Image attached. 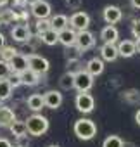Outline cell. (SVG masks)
Listing matches in <instances>:
<instances>
[{"label": "cell", "instance_id": "37", "mask_svg": "<svg viewBox=\"0 0 140 147\" xmlns=\"http://www.w3.org/2000/svg\"><path fill=\"white\" fill-rule=\"evenodd\" d=\"M0 147H12L9 138H0Z\"/></svg>", "mask_w": 140, "mask_h": 147}, {"label": "cell", "instance_id": "5", "mask_svg": "<svg viewBox=\"0 0 140 147\" xmlns=\"http://www.w3.org/2000/svg\"><path fill=\"white\" fill-rule=\"evenodd\" d=\"M88 26H90V16L85 11H78V12H75L71 18H69V28L75 30L76 33L87 31Z\"/></svg>", "mask_w": 140, "mask_h": 147}, {"label": "cell", "instance_id": "30", "mask_svg": "<svg viewBox=\"0 0 140 147\" xmlns=\"http://www.w3.org/2000/svg\"><path fill=\"white\" fill-rule=\"evenodd\" d=\"M35 30H36V35H42V33L52 30V26H50V19H36V23H35Z\"/></svg>", "mask_w": 140, "mask_h": 147}, {"label": "cell", "instance_id": "36", "mask_svg": "<svg viewBox=\"0 0 140 147\" xmlns=\"http://www.w3.org/2000/svg\"><path fill=\"white\" fill-rule=\"evenodd\" d=\"M64 4L69 7V9H80L81 7V0H64Z\"/></svg>", "mask_w": 140, "mask_h": 147}, {"label": "cell", "instance_id": "34", "mask_svg": "<svg viewBox=\"0 0 140 147\" xmlns=\"http://www.w3.org/2000/svg\"><path fill=\"white\" fill-rule=\"evenodd\" d=\"M7 82H9V85L12 87V90L23 85V83H21V75H16V73H11L9 78H7Z\"/></svg>", "mask_w": 140, "mask_h": 147}, {"label": "cell", "instance_id": "33", "mask_svg": "<svg viewBox=\"0 0 140 147\" xmlns=\"http://www.w3.org/2000/svg\"><path fill=\"white\" fill-rule=\"evenodd\" d=\"M9 75H11V66H9V62H5V61L0 59V80L9 78Z\"/></svg>", "mask_w": 140, "mask_h": 147}, {"label": "cell", "instance_id": "42", "mask_svg": "<svg viewBox=\"0 0 140 147\" xmlns=\"http://www.w3.org/2000/svg\"><path fill=\"white\" fill-rule=\"evenodd\" d=\"M135 49H137V52L140 54V38H135Z\"/></svg>", "mask_w": 140, "mask_h": 147}, {"label": "cell", "instance_id": "39", "mask_svg": "<svg viewBox=\"0 0 140 147\" xmlns=\"http://www.w3.org/2000/svg\"><path fill=\"white\" fill-rule=\"evenodd\" d=\"M5 45H7V43H5V36H4L2 33H0V50H2Z\"/></svg>", "mask_w": 140, "mask_h": 147}, {"label": "cell", "instance_id": "29", "mask_svg": "<svg viewBox=\"0 0 140 147\" xmlns=\"http://www.w3.org/2000/svg\"><path fill=\"white\" fill-rule=\"evenodd\" d=\"M123 138L118 137V135H109L104 142H102V147H123Z\"/></svg>", "mask_w": 140, "mask_h": 147}, {"label": "cell", "instance_id": "7", "mask_svg": "<svg viewBox=\"0 0 140 147\" xmlns=\"http://www.w3.org/2000/svg\"><path fill=\"white\" fill-rule=\"evenodd\" d=\"M83 54H85V50H90L94 45H95V35L92 33V31H80V33H76V43H75Z\"/></svg>", "mask_w": 140, "mask_h": 147}, {"label": "cell", "instance_id": "31", "mask_svg": "<svg viewBox=\"0 0 140 147\" xmlns=\"http://www.w3.org/2000/svg\"><path fill=\"white\" fill-rule=\"evenodd\" d=\"M18 52H19V54H23V55H26V57H30V55H33V54L36 52V45H35L33 42L21 43V49H19Z\"/></svg>", "mask_w": 140, "mask_h": 147}, {"label": "cell", "instance_id": "43", "mask_svg": "<svg viewBox=\"0 0 140 147\" xmlns=\"http://www.w3.org/2000/svg\"><path fill=\"white\" fill-rule=\"evenodd\" d=\"M123 147H137L133 142H123Z\"/></svg>", "mask_w": 140, "mask_h": 147}, {"label": "cell", "instance_id": "24", "mask_svg": "<svg viewBox=\"0 0 140 147\" xmlns=\"http://www.w3.org/2000/svg\"><path fill=\"white\" fill-rule=\"evenodd\" d=\"M81 54H83V52H81L76 45L66 47V50H64V55H66L67 62H78V61H80V57H81Z\"/></svg>", "mask_w": 140, "mask_h": 147}, {"label": "cell", "instance_id": "11", "mask_svg": "<svg viewBox=\"0 0 140 147\" xmlns=\"http://www.w3.org/2000/svg\"><path fill=\"white\" fill-rule=\"evenodd\" d=\"M42 95H43L45 107H48V109H57V107H61V104H62V100H64V97H62V94H61L59 90H47V92L42 94Z\"/></svg>", "mask_w": 140, "mask_h": 147}, {"label": "cell", "instance_id": "10", "mask_svg": "<svg viewBox=\"0 0 140 147\" xmlns=\"http://www.w3.org/2000/svg\"><path fill=\"white\" fill-rule=\"evenodd\" d=\"M31 14L36 19H50L52 16V5L47 2V0H40L35 5H31Z\"/></svg>", "mask_w": 140, "mask_h": 147}, {"label": "cell", "instance_id": "22", "mask_svg": "<svg viewBox=\"0 0 140 147\" xmlns=\"http://www.w3.org/2000/svg\"><path fill=\"white\" fill-rule=\"evenodd\" d=\"M59 87H61V90L75 88V73L73 71H66L64 75L59 78Z\"/></svg>", "mask_w": 140, "mask_h": 147}, {"label": "cell", "instance_id": "21", "mask_svg": "<svg viewBox=\"0 0 140 147\" xmlns=\"http://www.w3.org/2000/svg\"><path fill=\"white\" fill-rule=\"evenodd\" d=\"M40 80H42V76L33 73L31 69H26L24 73H21V83L26 85V87H35V85L40 83Z\"/></svg>", "mask_w": 140, "mask_h": 147}, {"label": "cell", "instance_id": "40", "mask_svg": "<svg viewBox=\"0 0 140 147\" xmlns=\"http://www.w3.org/2000/svg\"><path fill=\"white\" fill-rule=\"evenodd\" d=\"M135 123H137V125L140 126V109H138V111L135 113Z\"/></svg>", "mask_w": 140, "mask_h": 147}, {"label": "cell", "instance_id": "41", "mask_svg": "<svg viewBox=\"0 0 140 147\" xmlns=\"http://www.w3.org/2000/svg\"><path fill=\"white\" fill-rule=\"evenodd\" d=\"M36 2H40V0H24V4H26V5H30V7H31V5H35Z\"/></svg>", "mask_w": 140, "mask_h": 147}, {"label": "cell", "instance_id": "25", "mask_svg": "<svg viewBox=\"0 0 140 147\" xmlns=\"http://www.w3.org/2000/svg\"><path fill=\"white\" fill-rule=\"evenodd\" d=\"M11 97H12V87L9 85L7 78L5 80H0V104L9 100Z\"/></svg>", "mask_w": 140, "mask_h": 147}, {"label": "cell", "instance_id": "15", "mask_svg": "<svg viewBox=\"0 0 140 147\" xmlns=\"http://www.w3.org/2000/svg\"><path fill=\"white\" fill-rule=\"evenodd\" d=\"M16 113L14 109H11L9 106H4V104H0V126H11L14 121H16Z\"/></svg>", "mask_w": 140, "mask_h": 147}, {"label": "cell", "instance_id": "45", "mask_svg": "<svg viewBox=\"0 0 140 147\" xmlns=\"http://www.w3.org/2000/svg\"><path fill=\"white\" fill-rule=\"evenodd\" d=\"M48 147H59V145H48Z\"/></svg>", "mask_w": 140, "mask_h": 147}, {"label": "cell", "instance_id": "32", "mask_svg": "<svg viewBox=\"0 0 140 147\" xmlns=\"http://www.w3.org/2000/svg\"><path fill=\"white\" fill-rule=\"evenodd\" d=\"M14 21V12L12 9H4L0 11V26L2 24H11Z\"/></svg>", "mask_w": 140, "mask_h": 147}, {"label": "cell", "instance_id": "19", "mask_svg": "<svg viewBox=\"0 0 140 147\" xmlns=\"http://www.w3.org/2000/svg\"><path fill=\"white\" fill-rule=\"evenodd\" d=\"M57 38H59V43H62L64 47H71L76 43V31L71 28H66L57 33Z\"/></svg>", "mask_w": 140, "mask_h": 147}, {"label": "cell", "instance_id": "8", "mask_svg": "<svg viewBox=\"0 0 140 147\" xmlns=\"http://www.w3.org/2000/svg\"><path fill=\"white\" fill-rule=\"evenodd\" d=\"M102 18L107 24L114 26L116 23H119L123 19V11L118 7V5H106L104 11H102Z\"/></svg>", "mask_w": 140, "mask_h": 147}, {"label": "cell", "instance_id": "16", "mask_svg": "<svg viewBox=\"0 0 140 147\" xmlns=\"http://www.w3.org/2000/svg\"><path fill=\"white\" fill-rule=\"evenodd\" d=\"M118 38H119V31H118L116 26L107 24V26L102 28V31H100V40H102L104 43H116Z\"/></svg>", "mask_w": 140, "mask_h": 147}, {"label": "cell", "instance_id": "20", "mask_svg": "<svg viewBox=\"0 0 140 147\" xmlns=\"http://www.w3.org/2000/svg\"><path fill=\"white\" fill-rule=\"evenodd\" d=\"M50 26H52L54 31L59 33V31L69 28V18H67L66 14H55V16L50 18Z\"/></svg>", "mask_w": 140, "mask_h": 147}, {"label": "cell", "instance_id": "38", "mask_svg": "<svg viewBox=\"0 0 140 147\" xmlns=\"http://www.w3.org/2000/svg\"><path fill=\"white\" fill-rule=\"evenodd\" d=\"M130 4H131V7H133V9L140 11V0H130Z\"/></svg>", "mask_w": 140, "mask_h": 147}, {"label": "cell", "instance_id": "14", "mask_svg": "<svg viewBox=\"0 0 140 147\" xmlns=\"http://www.w3.org/2000/svg\"><path fill=\"white\" fill-rule=\"evenodd\" d=\"M104 61L100 59V57H92L87 64H85V71L88 73V75L90 76H99V75H102V73H104Z\"/></svg>", "mask_w": 140, "mask_h": 147}, {"label": "cell", "instance_id": "18", "mask_svg": "<svg viewBox=\"0 0 140 147\" xmlns=\"http://www.w3.org/2000/svg\"><path fill=\"white\" fill-rule=\"evenodd\" d=\"M26 106L30 111H33V114L40 113L43 107H45V102H43V95L42 94H31L28 99H26Z\"/></svg>", "mask_w": 140, "mask_h": 147}, {"label": "cell", "instance_id": "35", "mask_svg": "<svg viewBox=\"0 0 140 147\" xmlns=\"http://www.w3.org/2000/svg\"><path fill=\"white\" fill-rule=\"evenodd\" d=\"M131 35H133V38H140V18L133 19V23H131Z\"/></svg>", "mask_w": 140, "mask_h": 147}, {"label": "cell", "instance_id": "17", "mask_svg": "<svg viewBox=\"0 0 140 147\" xmlns=\"http://www.w3.org/2000/svg\"><path fill=\"white\" fill-rule=\"evenodd\" d=\"M118 54L121 57H133L137 54V49H135V40H121L118 43Z\"/></svg>", "mask_w": 140, "mask_h": 147}, {"label": "cell", "instance_id": "13", "mask_svg": "<svg viewBox=\"0 0 140 147\" xmlns=\"http://www.w3.org/2000/svg\"><path fill=\"white\" fill-rule=\"evenodd\" d=\"M119 57L118 54V45L116 43H102L100 47V59L104 62H114Z\"/></svg>", "mask_w": 140, "mask_h": 147}, {"label": "cell", "instance_id": "6", "mask_svg": "<svg viewBox=\"0 0 140 147\" xmlns=\"http://www.w3.org/2000/svg\"><path fill=\"white\" fill-rule=\"evenodd\" d=\"M94 87V76H90L85 69L75 73V88L78 92H90Z\"/></svg>", "mask_w": 140, "mask_h": 147}, {"label": "cell", "instance_id": "26", "mask_svg": "<svg viewBox=\"0 0 140 147\" xmlns=\"http://www.w3.org/2000/svg\"><path fill=\"white\" fill-rule=\"evenodd\" d=\"M38 38H40V42H42V43H45V45H55V43H59L57 31H54V30H48V31H45V33L38 35Z\"/></svg>", "mask_w": 140, "mask_h": 147}, {"label": "cell", "instance_id": "46", "mask_svg": "<svg viewBox=\"0 0 140 147\" xmlns=\"http://www.w3.org/2000/svg\"><path fill=\"white\" fill-rule=\"evenodd\" d=\"M18 147H24V145H18Z\"/></svg>", "mask_w": 140, "mask_h": 147}, {"label": "cell", "instance_id": "3", "mask_svg": "<svg viewBox=\"0 0 140 147\" xmlns=\"http://www.w3.org/2000/svg\"><path fill=\"white\" fill-rule=\"evenodd\" d=\"M75 106H76V109H78L80 113L90 114V113L94 111V107H95V99H94V95L88 94V92H78V95H76V99H75Z\"/></svg>", "mask_w": 140, "mask_h": 147}, {"label": "cell", "instance_id": "44", "mask_svg": "<svg viewBox=\"0 0 140 147\" xmlns=\"http://www.w3.org/2000/svg\"><path fill=\"white\" fill-rule=\"evenodd\" d=\"M9 2H11V0H0V7H5Z\"/></svg>", "mask_w": 140, "mask_h": 147}, {"label": "cell", "instance_id": "28", "mask_svg": "<svg viewBox=\"0 0 140 147\" xmlns=\"http://www.w3.org/2000/svg\"><path fill=\"white\" fill-rule=\"evenodd\" d=\"M18 54V49L14 45H5L2 50H0V59L5 61V62H11V59Z\"/></svg>", "mask_w": 140, "mask_h": 147}, {"label": "cell", "instance_id": "4", "mask_svg": "<svg viewBox=\"0 0 140 147\" xmlns=\"http://www.w3.org/2000/svg\"><path fill=\"white\" fill-rule=\"evenodd\" d=\"M28 69H31L33 73H36V75H45V73H48L50 69V62L48 59H45L43 55H38V54H33L28 57Z\"/></svg>", "mask_w": 140, "mask_h": 147}, {"label": "cell", "instance_id": "9", "mask_svg": "<svg viewBox=\"0 0 140 147\" xmlns=\"http://www.w3.org/2000/svg\"><path fill=\"white\" fill-rule=\"evenodd\" d=\"M11 36H12V40L18 42V43H26V42L31 40L33 35H31L30 26H26V24H16V26L11 30Z\"/></svg>", "mask_w": 140, "mask_h": 147}, {"label": "cell", "instance_id": "23", "mask_svg": "<svg viewBox=\"0 0 140 147\" xmlns=\"http://www.w3.org/2000/svg\"><path fill=\"white\" fill-rule=\"evenodd\" d=\"M9 130H11V133H12L16 138H23V137H26V133H28V130H26V123L21 121V119H16V121L9 126Z\"/></svg>", "mask_w": 140, "mask_h": 147}, {"label": "cell", "instance_id": "1", "mask_svg": "<svg viewBox=\"0 0 140 147\" xmlns=\"http://www.w3.org/2000/svg\"><path fill=\"white\" fill-rule=\"evenodd\" d=\"M24 123H26V130H28V133L31 137H42L43 133H47V130L50 126L48 125V119L43 114H40V113L31 114Z\"/></svg>", "mask_w": 140, "mask_h": 147}, {"label": "cell", "instance_id": "2", "mask_svg": "<svg viewBox=\"0 0 140 147\" xmlns=\"http://www.w3.org/2000/svg\"><path fill=\"white\" fill-rule=\"evenodd\" d=\"M73 131L80 140H92L97 135V125L88 118H81V119L75 121Z\"/></svg>", "mask_w": 140, "mask_h": 147}, {"label": "cell", "instance_id": "27", "mask_svg": "<svg viewBox=\"0 0 140 147\" xmlns=\"http://www.w3.org/2000/svg\"><path fill=\"white\" fill-rule=\"evenodd\" d=\"M121 99H123L125 102H128V104H138V102H140V92H138L137 88H130V90L123 92Z\"/></svg>", "mask_w": 140, "mask_h": 147}, {"label": "cell", "instance_id": "12", "mask_svg": "<svg viewBox=\"0 0 140 147\" xmlns=\"http://www.w3.org/2000/svg\"><path fill=\"white\" fill-rule=\"evenodd\" d=\"M9 66H11V73H16V75H21V73H24V71L28 69V57L18 52V54H16V55L11 59Z\"/></svg>", "mask_w": 140, "mask_h": 147}]
</instances>
